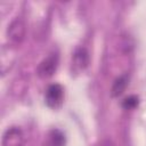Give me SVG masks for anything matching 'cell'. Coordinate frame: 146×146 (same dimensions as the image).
I'll list each match as a JSON object with an SVG mask.
<instances>
[{
	"instance_id": "1",
	"label": "cell",
	"mask_w": 146,
	"mask_h": 146,
	"mask_svg": "<svg viewBox=\"0 0 146 146\" xmlns=\"http://www.w3.org/2000/svg\"><path fill=\"white\" fill-rule=\"evenodd\" d=\"M63 98H64V89L60 84L52 83L47 88L46 94H44V100L49 107L56 108L60 106Z\"/></svg>"
},
{
	"instance_id": "2",
	"label": "cell",
	"mask_w": 146,
	"mask_h": 146,
	"mask_svg": "<svg viewBox=\"0 0 146 146\" xmlns=\"http://www.w3.org/2000/svg\"><path fill=\"white\" fill-rule=\"evenodd\" d=\"M8 39L14 44H19L25 36V24L21 18H15L7 30Z\"/></svg>"
},
{
	"instance_id": "3",
	"label": "cell",
	"mask_w": 146,
	"mask_h": 146,
	"mask_svg": "<svg viewBox=\"0 0 146 146\" xmlns=\"http://www.w3.org/2000/svg\"><path fill=\"white\" fill-rule=\"evenodd\" d=\"M57 65H58V55L57 54H50L39 64L38 74L41 78H49L55 73Z\"/></svg>"
},
{
	"instance_id": "4",
	"label": "cell",
	"mask_w": 146,
	"mask_h": 146,
	"mask_svg": "<svg viewBox=\"0 0 146 146\" xmlns=\"http://www.w3.org/2000/svg\"><path fill=\"white\" fill-rule=\"evenodd\" d=\"M23 144V133L21 129L16 127L9 128L2 138V146H22Z\"/></svg>"
},
{
	"instance_id": "5",
	"label": "cell",
	"mask_w": 146,
	"mask_h": 146,
	"mask_svg": "<svg viewBox=\"0 0 146 146\" xmlns=\"http://www.w3.org/2000/svg\"><path fill=\"white\" fill-rule=\"evenodd\" d=\"M88 64H89V54L87 49L83 47L78 48L72 56V65L74 70L76 71L84 70L88 66Z\"/></svg>"
},
{
	"instance_id": "6",
	"label": "cell",
	"mask_w": 146,
	"mask_h": 146,
	"mask_svg": "<svg viewBox=\"0 0 146 146\" xmlns=\"http://www.w3.org/2000/svg\"><path fill=\"white\" fill-rule=\"evenodd\" d=\"M128 81H129V78L127 74H123V75H120L119 78H116L112 86V90H111L112 96L117 97L121 94H123V91L125 90V88L128 86Z\"/></svg>"
},
{
	"instance_id": "7",
	"label": "cell",
	"mask_w": 146,
	"mask_h": 146,
	"mask_svg": "<svg viewBox=\"0 0 146 146\" xmlns=\"http://www.w3.org/2000/svg\"><path fill=\"white\" fill-rule=\"evenodd\" d=\"M49 146H65V136L58 129H54L49 133Z\"/></svg>"
},
{
	"instance_id": "8",
	"label": "cell",
	"mask_w": 146,
	"mask_h": 146,
	"mask_svg": "<svg viewBox=\"0 0 146 146\" xmlns=\"http://www.w3.org/2000/svg\"><path fill=\"white\" fill-rule=\"evenodd\" d=\"M137 105H138V97L135 96V95H131V96L125 97L123 99V102H122V107L124 110H132Z\"/></svg>"
}]
</instances>
